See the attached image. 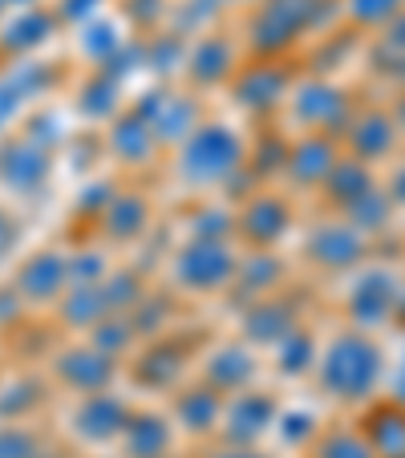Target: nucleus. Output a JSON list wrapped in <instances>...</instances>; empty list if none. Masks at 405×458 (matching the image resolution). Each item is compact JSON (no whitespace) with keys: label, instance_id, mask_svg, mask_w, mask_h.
<instances>
[{"label":"nucleus","instance_id":"f03ea898","mask_svg":"<svg viewBox=\"0 0 405 458\" xmlns=\"http://www.w3.org/2000/svg\"><path fill=\"white\" fill-rule=\"evenodd\" d=\"M243 171V142L227 126H198L179 155V179L187 187H224Z\"/></svg>","mask_w":405,"mask_h":458},{"label":"nucleus","instance_id":"a18cd8bd","mask_svg":"<svg viewBox=\"0 0 405 458\" xmlns=\"http://www.w3.org/2000/svg\"><path fill=\"white\" fill-rule=\"evenodd\" d=\"M179 57H182V45L174 41V37H163V41L147 45V61L155 65L158 73H171L174 65H179Z\"/></svg>","mask_w":405,"mask_h":458},{"label":"nucleus","instance_id":"8fccbe9b","mask_svg":"<svg viewBox=\"0 0 405 458\" xmlns=\"http://www.w3.org/2000/svg\"><path fill=\"white\" fill-rule=\"evenodd\" d=\"M280 430H284L288 442H300V434H312V418L292 414V418H288V426H280Z\"/></svg>","mask_w":405,"mask_h":458},{"label":"nucleus","instance_id":"6ab92c4d","mask_svg":"<svg viewBox=\"0 0 405 458\" xmlns=\"http://www.w3.org/2000/svg\"><path fill=\"white\" fill-rule=\"evenodd\" d=\"M365 442L373 446L377 458H405V406L397 402H381L365 414Z\"/></svg>","mask_w":405,"mask_h":458},{"label":"nucleus","instance_id":"cd10ccee","mask_svg":"<svg viewBox=\"0 0 405 458\" xmlns=\"http://www.w3.org/2000/svg\"><path fill=\"white\" fill-rule=\"evenodd\" d=\"M150 130L163 142H187L198 130V106L190 98H163L155 118H150Z\"/></svg>","mask_w":405,"mask_h":458},{"label":"nucleus","instance_id":"4d7b16f0","mask_svg":"<svg viewBox=\"0 0 405 458\" xmlns=\"http://www.w3.org/2000/svg\"><path fill=\"white\" fill-rule=\"evenodd\" d=\"M41 458H70V454H41Z\"/></svg>","mask_w":405,"mask_h":458},{"label":"nucleus","instance_id":"5fc2aeb1","mask_svg":"<svg viewBox=\"0 0 405 458\" xmlns=\"http://www.w3.org/2000/svg\"><path fill=\"white\" fill-rule=\"evenodd\" d=\"M41 0H9V9H37Z\"/></svg>","mask_w":405,"mask_h":458},{"label":"nucleus","instance_id":"37998d69","mask_svg":"<svg viewBox=\"0 0 405 458\" xmlns=\"http://www.w3.org/2000/svg\"><path fill=\"white\" fill-rule=\"evenodd\" d=\"M21 216L9 208V203H0V264H9L13 251L21 248Z\"/></svg>","mask_w":405,"mask_h":458},{"label":"nucleus","instance_id":"473e14b6","mask_svg":"<svg viewBox=\"0 0 405 458\" xmlns=\"http://www.w3.org/2000/svg\"><path fill=\"white\" fill-rule=\"evenodd\" d=\"M41 434L25 422H0V458H41Z\"/></svg>","mask_w":405,"mask_h":458},{"label":"nucleus","instance_id":"6e6552de","mask_svg":"<svg viewBox=\"0 0 405 458\" xmlns=\"http://www.w3.org/2000/svg\"><path fill=\"white\" fill-rule=\"evenodd\" d=\"M304 251L312 256V264H320L328 272H341V268H353L357 259L365 256V235L353 224H325L308 235Z\"/></svg>","mask_w":405,"mask_h":458},{"label":"nucleus","instance_id":"a19ab883","mask_svg":"<svg viewBox=\"0 0 405 458\" xmlns=\"http://www.w3.org/2000/svg\"><path fill=\"white\" fill-rule=\"evenodd\" d=\"M405 0H349V17L357 25H389L393 17H401Z\"/></svg>","mask_w":405,"mask_h":458},{"label":"nucleus","instance_id":"393cba45","mask_svg":"<svg viewBox=\"0 0 405 458\" xmlns=\"http://www.w3.org/2000/svg\"><path fill=\"white\" fill-rule=\"evenodd\" d=\"M57 309L70 329H94V325H102V320L110 317V304H105L97 284H70L65 296L57 301Z\"/></svg>","mask_w":405,"mask_h":458},{"label":"nucleus","instance_id":"603ef678","mask_svg":"<svg viewBox=\"0 0 405 458\" xmlns=\"http://www.w3.org/2000/svg\"><path fill=\"white\" fill-rule=\"evenodd\" d=\"M397 406H405V361H401V373H397V394H393Z\"/></svg>","mask_w":405,"mask_h":458},{"label":"nucleus","instance_id":"a211bd4d","mask_svg":"<svg viewBox=\"0 0 405 458\" xmlns=\"http://www.w3.org/2000/svg\"><path fill=\"white\" fill-rule=\"evenodd\" d=\"M292 329H296V309L284 296H259L248 309V317H243V333L251 341H259V345H276Z\"/></svg>","mask_w":405,"mask_h":458},{"label":"nucleus","instance_id":"2eb2a0df","mask_svg":"<svg viewBox=\"0 0 405 458\" xmlns=\"http://www.w3.org/2000/svg\"><path fill=\"white\" fill-rule=\"evenodd\" d=\"M284 89H288V73L276 61L251 65V70H243L240 78H235V98H240V106H248V110H256V114L276 110Z\"/></svg>","mask_w":405,"mask_h":458},{"label":"nucleus","instance_id":"e433bc0d","mask_svg":"<svg viewBox=\"0 0 405 458\" xmlns=\"http://www.w3.org/2000/svg\"><path fill=\"white\" fill-rule=\"evenodd\" d=\"M240 272V280H248V296H243V301H259V296L267 293V288L276 284L280 280V259H267V256H256V259H248V264H243V268H235Z\"/></svg>","mask_w":405,"mask_h":458},{"label":"nucleus","instance_id":"f704fd0d","mask_svg":"<svg viewBox=\"0 0 405 458\" xmlns=\"http://www.w3.org/2000/svg\"><path fill=\"white\" fill-rule=\"evenodd\" d=\"M102 296H105V304H110V312L114 309H134V304L142 301V280L134 276V272H114V276H105L102 284Z\"/></svg>","mask_w":405,"mask_h":458},{"label":"nucleus","instance_id":"72a5a7b5","mask_svg":"<svg viewBox=\"0 0 405 458\" xmlns=\"http://www.w3.org/2000/svg\"><path fill=\"white\" fill-rule=\"evenodd\" d=\"M389 216H393V203H389L385 195H377V191L361 195V199L349 208V224H353L357 232H377V227L389 224Z\"/></svg>","mask_w":405,"mask_h":458},{"label":"nucleus","instance_id":"f257e3e1","mask_svg":"<svg viewBox=\"0 0 405 458\" xmlns=\"http://www.w3.org/2000/svg\"><path fill=\"white\" fill-rule=\"evenodd\" d=\"M377 377H381V349L365 333H341L328 345L325 361H320V386L341 402L373 398Z\"/></svg>","mask_w":405,"mask_h":458},{"label":"nucleus","instance_id":"b1692460","mask_svg":"<svg viewBox=\"0 0 405 458\" xmlns=\"http://www.w3.org/2000/svg\"><path fill=\"white\" fill-rule=\"evenodd\" d=\"M251 373H256V361H251V353L243 345H224L207 357V386L215 389V394H235V389H243L251 381Z\"/></svg>","mask_w":405,"mask_h":458},{"label":"nucleus","instance_id":"7ed1b4c3","mask_svg":"<svg viewBox=\"0 0 405 458\" xmlns=\"http://www.w3.org/2000/svg\"><path fill=\"white\" fill-rule=\"evenodd\" d=\"M325 0H264L251 17V53L276 57L280 49L296 41L308 25H316V13Z\"/></svg>","mask_w":405,"mask_h":458},{"label":"nucleus","instance_id":"c03bdc74","mask_svg":"<svg viewBox=\"0 0 405 458\" xmlns=\"http://www.w3.org/2000/svg\"><path fill=\"white\" fill-rule=\"evenodd\" d=\"M284 163H288V147H284L280 139H272V134H267V139H264V150L251 158V171H256L259 179H267V174L280 171Z\"/></svg>","mask_w":405,"mask_h":458},{"label":"nucleus","instance_id":"20e7f679","mask_svg":"<svg viewBox=\"0 0 405 458\" xmlns=\"http://www.w3.org/2000/svg\"><path fill=\"white\" fill-rule=\"evenodd\" d=\"M53 174V155L45 147H37L25 134L0 142V187L13 195H33L49 182Z\"/></svg>","mask_w":405,"mask_h":458},{"label":"nucleus","instance_id":"423d86ee","mask_svg":"<svg viewBox=\"0 0 405 458\" xmlns=\"http://www.w3.org/2000/svg\"><path fill=\"white\" fill-rule=\"evenodd\" d=\"M232 276H235V259L224 243L190 240L187 248L174 256V280H179L182 288L211 293V288H224Z\"/></svg>","mask_w":405,"mask_h":458},{"label":"nucleus","instance_id":"3c124183","mask_svg":"<svg viewBox=\"0 0 405 458\" xmlns=\"http://www.w3.org/2000/svg\"><path fill=\"white\" fill-rule=\"evenodd\" d=\"M207 458H264V454L251 450V446H224V450H215V454H207Z\"/></svg>","mask_w":405,"mask_h":458},{"label":"nucleus","instance_id":"4c0bfd02","mask_svg":"<svg viewBox=\"0 0 405 458\" xmlns=\"http://www.w3.org/2000/svg\"><path fill=\"white\" fill-rule=\"evenodd\" d=\"M276 353H280V369H284L288 377H296V373H304L312 361V337L304 329H292L284 341H276Z\"/></svg>","mask_w":405,"mask_h":458},{"label":"nucleus","instance_id":"f8f14e48","mask_svg":"<svg viewBox=\"0 0 405 458\" xmlns=\"http://www.w3.org/2000/svg\"><path fill=\"white\" fill-rule=\"evenodd\" d=\"M397 296L401 293H397L393 276H389L385 268H373L369 276L353 288V296H349V312H353V320L361 329H373V325H385L397 312Z\"/></svg>","mask_w":405,"mask_h":458},{"label":"nucleus","instance_id":"864d4df0","mask_svg":"<svg viewBox=\"0 0 405 458\" xmlns=\"http://www.w3.org/2000/svg\"><path fill=\"white\" fill-rule=\"evenodd\" d=\"M393 199L405 203V171H397V179H393Z\"/></svg>","mask_w":405,"mask_h":458},{"label":"nucleus","instance_id":"aec40b11","mask_svg":"<svg viewBox=\"0 0 405 458\" xmlns=\"http://www.w3.org/2000/svg\"><path fill=\"white\" fill-rule=\"evenodd\" d=\"M171 426L158 414H130L122 426V446L126 458H166L171 454Z\"/></svg>","mask_w":405,"mask_h":458},{"label":"nucleus","instance_id":"c85d7f7f","mask_svg":"<svg viewBox=\"0 0 405 458\" xmlns=\"http://www.w3.org/2000/svg\"><path fill=\"white\" fill-rule=\"evenodd\" d=\"M155 130H150L147 118H139V114H126V118L114 122L110 130V147L114 155L122 158V163H142V158H150V150H155Z\"/></svg>","mask_w":405,"mask_h":458},{"label":"nucleus","instance_id":"ea45409f","mask_svg":"<svg viewBox=\"0 0 405 458\" xmlns=\"http://www.w3.org/2000/svg\"><path fill=\"white\" fill-rule=\"evenodd\" d=\"M118 49H122V41H118V33H114L110 21H94V25H86V33H81V53H86L89 61H102L105 65Z\"/></svg>","mask_w":405,"mask_h":458},{"label":"nucleus","instance_id":"f3484780","mask_svg":"<svg viewBox=\"0 0 405 458\" xmlns=\"http://www.w3.org/2000/svg\"><path fill=\"white\" fill-rule=\"evenodd\" d=\"M288 174L300 187H320L328 179V171L336 166V142L328 134H308L296 147H288Z\"/></svg>","mask_w":405,"mask_h":458},{"label":"nucleus","instance_id":"9d476101","mask_svg":"<svg viewBox=\"0 0 405 458\" xmlns=\"http://www.w3.org/2000/svg\"><path fill=\"white\" fill-rule=\"evenodd\" d=\"M126 418H130L126 402L102 389V394H86L81 398V406L73 410V430L86 442H114L122 434V426H126Z\"/></svg>","mask_w":405,"mask_h":458},{"label":"nucleus","instance_id":"09e8293b","mask_svg":"<svg viewBox=\"0 0 405 458\" xmlns=\"http://www.w3.org/2000/svg\"><path fill=\"white\" fill-rule=\"evenodd\" d=\"M385 49H393L397 57L405 53V17H393L389 21V33H385Z\"/></svg>","mask_w":405,"mask_h":458},{"label":"nucleus","instance_id":"5701e85b","mask_svg":"<svg viewBox=\"0 0 405 458\" xmlns=\"http://www.w3.org/2000/svg\"><path fill=\"white\" fill-rule=\"evenodd\" d=\"M397 142V126L385 114H361V118L349 126V147H353L357 163H373V158H385Z\"/></svg>","mask_w":405,"mask_h":458},{"label":"nucleus","instance_id":"dca6fc26","mask_svg":"<svg viewBox=\"0 0 405 458\" xmlns=\"http://www.w3.org/2000/svg\"><path fill=\"white\" fill-rule=\"evenodd\" d=\"M345 114H349L345 89L328 86V81H308V86L296 94V118H300L304 126L336 130V126H345Z\"/></svg>","mask_w":405,"mask_h":458},{"label":"nucleus","instance_id":"a878e982","mask_svg":"<svg viewBox=\"0 0 405 458\" xmlns=\"http://www.w3.org/2000/svg\"><path fill=\"white\" fill-rule=\"evenodd\" d=\"M147 224H150V208L142 195H114L102 211L105 235H110V240H122V243L139 240V235L147 232Z\"/></svg>","mask_w":405,"mask_h":458},{"label":"nucleus","instance_id":"412c9836","mask_svg":"<svg viewBox=\"0 0 405 458\" xmlns=\"http://www.w3.org/2000/svg\"><path fill=\"white\" fill-rule=\"evenodd\" d=\"M219 414H224V394H215L211 386L182 389L174 398V418L187 434H211L219 426Z\"/></svg>","mask_w":405,"mask_h":458},{"label":"nucleus","instance_id":"79ce46f5","mask_svg":"<svg viewBox=\"0 0 405 458\" xmlns=\"http://www.w3.org/2000/svg\"><path fill=\"white\" fill-rule=\"evenodd\" d=\"M65 268H70V284H102V280L110 276V272H105V259L97 256V251L65 259Z\"/></svg>","mask_w":405,"mask_h":458},{"label":"nucleus","instance_id":"49530a36","mask_svg":"<svg viewBox=\"0 0 405 458\" xmlns=\"http://www.w3.org/2000/svg\"><path fill=\"white\" fill-rule=\"evenodd\" d=\"M97 4H102V0H57V4H53V17H57V25H78V21L94 17Z\"/></svg>","mask_w":405,"mask_h":458},{"label":"nucleus","instance_id":"6e6d98bb","mask_svg":"<svg viewBox=\"0 0 405 458\" xmlns=\"http://www.w3.org/2000/svg\"><path fill=\"white\" fill-rule=\"evenodd\" d=\"M4 13H9V0H0V17H4Z\"/></svg>","mask_w":405,"mask_h":458},{"label":"nucleus","instance_id":"9b49d317","mask_svg":"<svg viewBox=\"0 0 405 458\" xmlns=\"http://www.w3.org/2000/svg\"><path fill=\"white\" fill-rule=\"evenodd\" d=\"M49 86V70L37 61H17L9 70H0V134L13 126L21 110Z\"/></svg>","mask_w":405,"mask_h":458},{"label":"nucleus","instance_id":"bb28decb","mask_svg":"<svg viewBox=\"0 0 405 458\" xmlns=\"http://www.w3.org/2000/svg\"><path fill=\"white\" fill-rule=\"evenodd\" d=\"M320 187L328 191V199L336 203V208H353L361 195H369L373 191V174L365 163H357V158H336V166L328 171V179L320 182Z\"/></svg>","mask_w":405,"mask_h":458},{"label":"nucleus","instance_id":"c756f323","mask_svg":"<svg viewBox=\"0 0 405 458\" xmlns=\"http://www.w3.org/2000/svg\"><path fill=\"white\" fill-rule=\"evenodd\" d=\"M41 406V386L33 377H17L0 386V422H25Z\"/></svg>","mask_w":405,"mask_h":458},{"label":"nucleus","instance_id":"c9c22d12","mask_svg":"<svg viewBox=\"0 0 405 458\" xmlns=\"http://www.w3.org/2000/svg\"><path fill=\"white\" fill-rule=\"evenodd\" d=\"M134 341V329H130V317H105L102 325H94V337H89V345L102 349L105 357H118L126 353V345Z\"/></svg>","mask_w":405,"mask_h":458},{"label":"nucleus","instance_id":"1a4fd4ad","mask_svg":"<svg viewBox=\"0 0 405 458\" xmlns=\"http://www.w3.org/2000/svg\"><path fill=\"white\" fill-rule=\"evenodd\" d=\"M57 29H61L57 17H53V9H45V4H37V9H13V17L0 25V53L21 61L25 53L41 49Z\"/></svg>","mask_w":405,"mask_h":458},{"label":"nucleus","instance_id":"7c9ffc66","mask_svg":"<svg viewBox=\"0 0 405 458\" xmlns=\"http://www.w3.org/2000/svg\"><path fill=\"white\" fill-rule=\"evenodd\" d=\"M179 373H182V349L174 341L147 349V357L139 365V381H147V386H171Z\"/></svg>","mask_w":405,"mask_h":458},{"label":"nucleus","instance_id":"4468645a","mask_svg":"<svg viewBox=\"0 0 405 458\" xmlns=\"http://www.w3.org/2000/svg\"><path fill=\"white\" fill-rule=\"evenodd\" d=\"M276 422V402L267 394H240V398L227 406V446H251L267 426Z\"/></svg>","mask_w":405,"mask_h":458},{"label":"nucleus","instance_id":"4be33fe9","mask_svg":"<svg viewBox=\"0 0 405 458\" xmlns=\"http://www.w3.org/2000/svg\"><path fill=\"white\" fill-rule=\"evenodd\" d=\"M187 70H190V78H195L198 86H211V81L232 78V70H235V41H227L224 33L203 37V41L195 45V53H190Z\"/></svg>","mask_w":405,"mask_h":458},{"label":"nucleus","instance_id":"ddd939ff","mask_svg":"<svg viewBox=\"0 0 405 458\" xmlns=\"http://www.w3.org/2000/svg\"><path fill=\"white\" fill-rule=\"evenodd\" d=\"M292 224V208L280 195H256L248 208L240 211V232L251 248H272Z\"/></svg>","mask_w":405,"mask_h":458},{"label":"nucleus","instance_id":"39448f33","mask_svg":"<svg viewBox=\"0 0 405 458\" xmlns=\"http://www.w3.org/2000/svg\"><path fill=\"white\" fill-rule=\"evenodd\" d=\"M70 288V268H65V256L61 251H37L25 264H17L13 272V293L21 296L25 309H45V304H57Z\"/></svg>","mask_w":405,"mask_h":458},{"label":"nucleus","instance_id":"58836bf2","mask_svg":"<svg viewBox=\"0 0 405 458\" xmlns=\"http://www.w3.org/2000/svg\"><path fill=\"white\" fill-rule=\"evenodd\" d=\"M316 458H377V454H373V446L361 438V434L336 430V434H325V438H320Z\"/></svg>","mask_w":405,"mask_h":458},{"label":"nucleus","instance_id":"de8ad7c7","mask_svg":"<svg viewBox=\"0 0 405 458\" xmlns=\"http://www.w3.org/2000/svg\"><path fill=\"white\" fill-rule=\"evenodd\" d=\"M21 312H25V304H21V296L13 293V284L0 293V329H9V325H17Z\"/></svg>","mask_w":405,"mask_h":458},{"label":"nucleus","instance_id":"0eeeda50","mask_svg":"<svg viewBox=\"0 0 405 458\" xmlns=\"http://www.w3.org/2000/svg\"><path fill=\"white\" fill-rule=\"evenodd\" d=\"M53 373L61 386L78 389V394H102L114 381V357H105L94 345H73L53 357Z\"/></svg>","mask_w":405,"mask_h":458},{"label":"nucleus","instance_id":"2f4dec72","mask_svg":"<svg viewBox=\"0 0 405 458\" xmlns=\"http://www.w3.org/2000/svg\"><path fill=\"white\" fill-rule=\"evenodd\" d=\"M78 106L89 114V118H110L114 106H118V78H110V73H94V78L81 86Z\"/></svg>","mask_w":405,"mask_h":458}]
</instances>
